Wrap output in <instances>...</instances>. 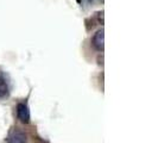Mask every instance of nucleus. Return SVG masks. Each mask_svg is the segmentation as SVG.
I'll return each mask as SVG.
<instances>
[{
	"mask_svg": "<svg viewBox=\"0 0 158 143\" xmlns=\"http://www.w3.org/2000/svg\"><path fill=\"white\" fill-rule=\"evenodd\" d=\"M6 143H27V135L20 129H12L6 137Z\"/></svg>",
	"mask_w": 158,
	"mask_h": 143,
	"instance_id": "obj_1",
	"label": "nucleus"
},
{
	"mask_svg": "<svg viewBox=\"0 0 158 143\" xmlns=\"http://www.w3.org/2000/svg\"><path fill=\"white\" fill-rule=\"evenodd\" d=\"M92 46L96 51H100V53L103 51V49H105V32L102 29L98 30L94 33V36L92 38Z\"/></svg>",
	"mask_w": 158,
	"mask_h": 143,
	"instance_id": "obj_2",
	"label": "nucleus"
},
{
	"mask_svg": "<svg viewBox=\"0 0 158 143\" xmlns=\"http://www.w3.org/2000/svg\"><path fill=\"white\" fill-rule=\"evenodd\" d=\"M17 117L24 124L30 123V110L25 103H19L17 105Z\"/></svg>",
	"mask_w": 158,
	"mask_h": 143,
	"instance_id": "obj_3",
	"label": "nucleus"
},
{
	"mask_svg": "<svg viewBox=\"0 0 158 143\" xmlns=\"http://www.w3.org/2000/svg\"><path fill=\"white\" fill-rule=\"evenodd\" d=\"M8 85L5 78L0 74V99H4L8 95Z\"/></svg>",
	"mask_w": 158,
	"mask_h": 143,
	"instance_id": "obj_4",
	"label": "nucleus"
}]
</instances>
